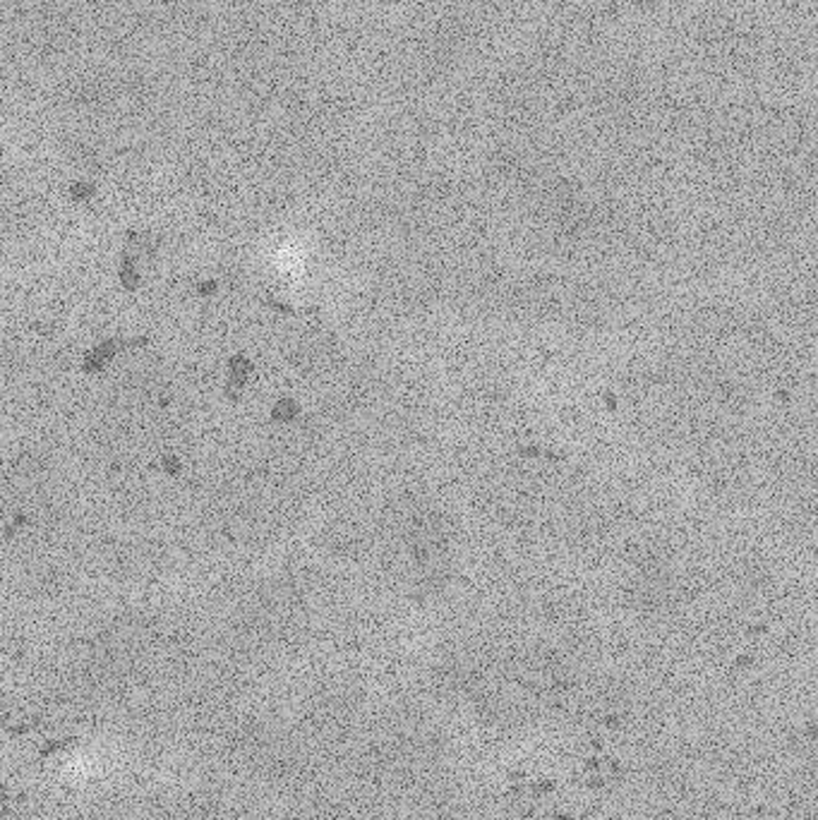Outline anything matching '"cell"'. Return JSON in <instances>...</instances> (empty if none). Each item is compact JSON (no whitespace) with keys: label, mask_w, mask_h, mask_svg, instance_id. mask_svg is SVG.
Returning a JSON list of instances; mask_svg holds the SVG:
<instances>
[{"label":"cell","mask_w":818,"mask_h":820,"mask_svg":"<svg viewBox=\"0 0 818 820\" xmlns=\"http://www.w3.org/2000/svg\"><path fill=\"white\" fill-rule=\"evenodd\" d=\"M519 453H521V456H545V458H550V460H559V463H562V460H566L564 453H559V451H555V449H547V446H538V444L521 446Z\"/></svg>","instance_id":"obj_1"}]
</instances>
